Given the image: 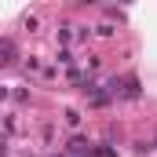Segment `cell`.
<instances>
[{
	"label": "cell",
	"instance_id": "6da1fadb",
	"mask_svg": "<svg viewBox=\"0 0 157 157\" xmlns=\"http://www.w3.org/2000/svg\"><path fill=\"white\" fill-rule=\"evenodd\" d=\"M70 154H77V157H84V154H91V146H88L84 139H73V143H70Z\"/></svg>",
	"mask_w": 157,
	"mask_h": 157
},
{
	"label": "cell",
	"instance_id": "7a4b0ae2",
	"mask_svg": "<svg viewBox=\"0 0 157 157\" xmlns=\"http://www.w3.org/2000/svg\"><path fill=\"white\" fill-rule=\"evenodd\" d=\"M4 55H7V59H4V62H7V66H11V62H15V44H11V40H4Z\"/></svg>",
	"mask_w": 157,
	"mask_h": 157
}]
</instances>
